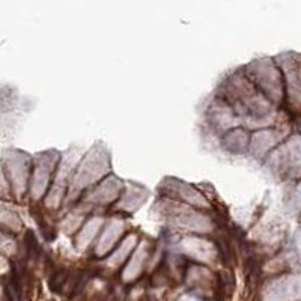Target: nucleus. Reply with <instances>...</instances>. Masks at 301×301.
I'll return each mask as SVG.
<instances>
[{
  "mask_svg": "<svg viewBox=\"0 0 301 301\" xmlns=\"http://www.w3.org/2000/svg\"><path fill=\"white\" fill-rule=\"evenodd\" d=\"M26 248H27V255L29 256H36L38 255V243L35 235L30 230L26 233Z\"/></svg>",
  "mask_w": 301,
  "mask_h": 301,
  "instance_id": "f03ea898",
  "label": "nucleus"
},
{
  "mask_svg": "<svg viewBox=\"0 0 301 301\" xmlns=\"http://www.w3.org/2000/svg\"><path fill=\"white\" fill-rule=\"evenodd\" d=\"M67 282V271L65 270H57L53 276V279L50 280V288L53 292H60L62 286Z\"/></svg>",
  "mask_w": 301,
  "mask_h": 301,
  "instance_id": "f257e3e1",
  "label": "nucleus"
},
{
  "mask_svg": "<svg viewBox=\"0 0 301 301\" xmlns=\"http://www.w3.org/2000/svg\"><path fill=\"white\" fill-rule=\"evenodd\" d=\"M88 280H89V274H88L86 271L78 274V277H77V280H75V283H74V286H72V294H71V295L75 297V295L80 294V292L83 291V288L86 286Z\"/></svg>",
  "mask_w": 301,
  "mask_h": 301,
  "instance_id": "7ed1b4c3",
  "label": "nucleus"
}]
</instances>
